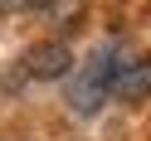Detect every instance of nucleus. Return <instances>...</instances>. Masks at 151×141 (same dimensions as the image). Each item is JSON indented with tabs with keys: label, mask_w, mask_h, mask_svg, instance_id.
<instances>
[{
	"label": "nucleus",
	"mask_w": 151,
	"mask_h": 141,
	"mask_svg": "<svg viewBox=\"0 0 151 141\" xmlns=\"http://www.w3.org/2000/svg\"><path fill=\"white\" fill-rule=\"evenodd\" d=\"M112 73H117V54H112V44L93 49L88 59H83V68L68 78V107L83 112V117H93V112L112 97Z\"/></svg>",
	"instance_id": "obj_1"
},
{
	"label": "nucleus",
	"mask_w": 151,
	"mask_h": 141,
	"mask_svg": "<svg viewBox=\"0 0 151 141\" xmlns=\"http://www.w3.org/2000/svg\"><path fill=\"white\" fill-rule=\"evenodd\" d=\"M68 68H73V49H68L63 39H44V44H34V49L24 54V73H29V78H39V83L63 78Z\"/></svg>",
	"instance_id": "obj_2"
},
{
	"label": "nucleus",
	"mask_w": 151,
	"mask_h": 141,
	"mask_svg": "<svg viewBox=\"0 0 151 141\" xmlns=\"http://www.w3.org/2000/svg\"><path fill=\"white\" fill-rule=\"evenodd\" d=\"M112 97H122V102H146V97H151V59H117Z\"/></svg>",
	"instance_id": "obj_3"
},
{
	"label": "nucleus",
	"mask_w": 151,
	"mask_h": 141,
	"mask_svg": "<svg viewBox=\"0 0 151 141\" xmlns=\"http://www.w3.org/2000/svg\"><path fill=\"white\" fill-rule=\"evenodd\" d=\"M49 0H0V15H24V10H44Z\"/></svg>",
	"instance_id": "obj_4"
}]
</instances>
